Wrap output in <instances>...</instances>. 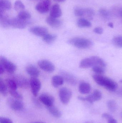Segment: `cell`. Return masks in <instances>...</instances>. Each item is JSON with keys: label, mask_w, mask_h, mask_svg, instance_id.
<instances>
[{"label": "cell", "mask_w": 122, "mask_h": 123, "mask_svg": "<svg viewBox=\"0 0 122 123\" xmlns=\"http://www.w3.org/2000/svg\"><path fill=\"white\" fill-rule=\"evenodd\" d=\"M108 26L111 28H114V24L112 22H110L108 24Z\"/></svg>", "instance_id": "obj_44"}, {"label": "cell", "mask_w": 122, "mask_h": 123, "mask_svg": "<svg viewBox=\"0 0 122 123\" xmlns=\"http://www.w3.org/2000/svg\"><path fill=\"white\" fill-rule=\"evenodd\" d=\"M95 81L100 86L104 87L110 92H115L118 87L117 82L110 78L101 74H95L92 75Z\"/></svg>", "instance_id": "obj_1"}, {"label": "cell", "mask_w": 122, "mask_h": 123, "mask_svg": "<svg viewBox=\"0 0 122 123\" xmlns=\"http://www.w3.org/2000/svg\"><path fill=\"white\" fill-rule=\"evenodd\" d=\"M46 21L51 27L54 29L60 28L62 25L61 21L58 19L57 18H54L51 16L48 17L47 18Z\"/></svg>", "instance_id": "obj_16"}, {"label": "cell", "mask_w": 122, "mask_h": 123, "mask_svg": "<svg viewBox=\"0 0 122 123\" xmlns=\"http://www.w3.org/2000/svg\"><path fill=\"white\" fill-rule=\"evenodd\" d=\"M39 100L47 107L54 105L55 99L52 95L49 94L43 93L40 95L39 97Z\"/></svg>", "instance_id": "obj_11"}, {"label": "cell", "mask_w": 122, "mask_h": 123, "mask_svg": "<svg viewBox=\"0 0 122 123\" xmlns=\"http://www.w3.org/2000/svg\"><path fill=\"white\" fill-rule=\"evenodd\" d=\"M5 70L4 68L3 67V66L0 64V74H3L5 72Z\"/></svg>", "instance_id": "obj_41"}, {"label": "cell", "mask_w": 122, "mask_h": 123, "mask_svg": "<svg viewBox=\"0 0 122 123\" xmlns=\"http://www.w3.org/2000/svg\"><path fill=\"white\" fill-rule=\"evenodd\" d=\"M31 14L26 11H22L19 12L18 15V18L24 20H28L31 18Z\"/></svg>", "instance_id": "obj_30"}, {"label": "cell", "mask_w": 122, "mask_h": 123, "mask_svg": "<svg viewBox=\"0 0 122 123\" xmlns=\"http://www.w3.org/2000/svg\"><path fill=\"white\" fill-rule=\"evenodd\" d=\"M42 123V122H34V123Z\"/></svg>", "instance_id": "obj_46"}, {"label": "cell", "mask_w": 122, "mask_h": 123, "mask_svg": "<svg viewBox=\"0 0 122 123\" xmlns=\"http://www.w3.org/2000/svg\"><path fill=\"white\" fill-rule=\"evenodd\" d=\"M26 70L27 74L31 77L37 78L40 75L39 69L36 66L33 64H30L27 66Z\"/></svg>", "instance_id": "obj_17"}, {"label": "cell", "mask_w": 122, "mask_h": 123, "mask_svg": "<svg viewBox=\"0 0 122 123\" xmlns=\"http://www.w3.org/2000/svg\"><path fill=\"white\" fill-rule=\"evenodd\" d=\"M94 32L96 34L101 35L104 32V29L101 27H97L94 29Z\"/></svg>", "instance_id": "obj_37"}, {"label": "cell", "mask_w": 122, "mask_h": 123, "mask_svg": "<svg viewBox=\"0 0 122 123\" xmlns=\"http://www.w3.org/2000/svg\"><path fill=\"white\" fill-rule=\"evenodd\" d=\"M91 90V86L89 83L82 82L80 84L79 87V91L82 94H89Z\"/></svg>", "instance_id": "obj_18"}, {"label": "cell", "mask_w": 122, "mask_h": 123, "mask_svg": "<svg viewBox=\"0 0 122 123\" xmlns=\"http://www.w3.org/2000/svg\"><path fill=\"white\" fill-rule=\"evenodd\" d=\"M0 92L4 97L7 96L8 94V87L1 77H0Z\"/></svg>", "instance_id": "obj_27"}, {"label": "cell", "mask_w": 122, "mask_h": 123, "mask_svg": "<svg viewBox=\"0 0 122 123\" xmlns=\"http://www.w3.org/2000/svg\"><path fill=\"white\" fill-rule=\"evenodd\" d=\"M11 76H12L11 79L14 80L18 87L21 89H26L30 86L29 81L23 75L16 74Z\"/></svg>", "instance_id": "obj_5"}, {"label": "cell", "mask_w": 122, "mask_h": 123, "mask_svg": "<svg viewBox=\"0 0 122 123\" xmlns=\"http://www.w3.org/2000/svg\"><path fill=\"white\" fill-rule=\"evenodd\" d=\"M55 0L59 1V2H64V1H65L66 0Z\"/></svg>", "instance_id": "obj_45"}, {"label": "cell", "mask_w": 122, "mask_h": 123, "mask_svg": "<svg viewBox=\"0 0 122 123\" xmlns=\"http://www.w3.org/2000/svg\"><path fill=\"white\" fill-rule=\"evenodd\" d=\"M60 74L62 77L64 81L71 86H75L77 83L76 77L72 74L64 71L60 72Z\"/></svg>", "instance_id": "obj_12"}, {"label": "cell", "mask_w": 122, "mask_h": 123, "mask_svg": "<svg viewBox=\"0 0 122 123\" xmlns=\"http://www.w3.org/2000/svg\"><path fill=\"white\" fill-rule=\"evenodd\" d=\"M67 42L69 45L80 49H88L94 45L92 41L84 37H73L69 39Z\"/></svg>", "instance_id": "obj_3"}, {"label": "cell", "mask_w": 122, "mask_h": 123, "mask_svg": "<svg viewBox=\"0 0 122 123\" xmlns=\"http://www.w3.org/2000/svg\"><path fill=\"white\" fill-rule=\"evenodd\" d=\"M108 123H117V120L113 118L108 120Z\"/></svg>", "instance_id": "obj_43"}, {"label": "cell", "mask_w": 122, "mask_h": 123, "mask_svg": "<svg viewBox=\"0 0 122 123\" xmlns=\"http://www.w3.org/2000/svg\"><path fill=\"white\" fill-rule=\"evenodd\" d=\"M112 44L115 47L122 48V37L117 36L114 37L112 40Z\"/></svg>", "instance_id": "obj_29"}, {"label": "cell", "mask_w": 122, "mask_h": 123, "mask_svg": "<svg viewBox=\"0 0 122 123\" xmlns=\"http://www.w3.org/2000/svg\"><path fill=\"white\" fill-rule=\"evenodd\" d=\"M59 97L62 104L66 105L70 102L72 97V91L67 87H62L59 91Z\"/></svg>", "instance_id": "obj_4"}, {"label": "cell", "mask_w": 122, "mask_h": 123, "mask_svg": "<svg viewBox=\"0 0 122 123\" xmlns=\"http://www.w3.org/2000/svg\"></svg>", "instance_id": "obj_49"}, {"label": "cell", "mask_w": 122, "mask_h": 123, "mask_svg": "<svg viewBox=\"0 0 122 123\" xmlns=\"http://www.w3.org/2000/svg\"><path fill=\"white\" fill-rule=\"evenodd\" d=\"M62 15V12L60 6L58 4H55L52 7L50 12V16L55 18L60 17Z\"/></svg>", "instance_id": "obj_19"}, {"label": "cell", "mask_w": 122, "mask_h": 123, "mask_svg": "<svg viewBox=\"0 0 122 123\" xmlns=\"http://www.w3.org/2000/svg\"><path fill=\"white\" fill-rule=\"evenodd\" d=\"M47 110L50 114L53 117L57 118H59L61 117L62 113L54 105L50 107H47Z\"/></svg>", "instance_id": "obj_21"}, {"label": "cell", "mask_w": 122, "mask_h": 123, "mask_svg": "<svg viewBox=\"0 0 122 123\" xmlns=\"http://www.w3.org/2000/svg\"><path fill=\"white\" fill-rule=\"evenodd\" d=\"M33 103L36 105V106L38 107V108H41L42 107V105H41L40 103H39V102L38 101V100H37L36 99H35V98H33Z\"/></svg>", "instance_id": "obj_39"}, {"label": "cell", "mask_w": 122, "mask_h": 123, "mask_svg": "<svg viewBox=\"0 0 122 123\" xmlns=\"http://www.w3.org/2000/svg\"><path fill=\"white\" fill-rule=\"evenodd\" d=\"M92 70L94 72L98 74H103L105 72V67L101 66H95L92 67Z\"/></svg>", "instance_id": "obj_32"}, {"label": "cell", "mask_w": 122, "mask_h": 123, "mask_svg": "<svg viewBox=\"0 0 122 123\" xmlns=\"http://www.w3.org/2000/svg\"><path fill=\"white\" fill-rule=\"evenodd\" d=\"M29 83L32 94L34 97H36L41 88V82L37 77H31Z\"/></svg>", "instance_id": "obj_8"}, {"label": "cell", "mask_w": 122, "mask_h": 123, "mask_svg": "<svg viewBox=\"0 0 122 123\" xmlns=\"http://www.w3.org/2000/svg\"><path fill=\"white\" fill-rule=\"evenodd\" d=\"M120 82L122 84V79L121 80H120Z\"/></svg>", "instance_id": "obj_47"}, {"label": "cell", "mask_w": 122, "mask_h": 123, "mask_svg": "<svg viewBox=\"0 0 122 123\" xmlns=\"http://www.w3.org/2000/svg\"><path fill=\"white\" fill-rule=\"evenodd\" d=\"M117 94L119 97H122V87H121L117 92Z\"/></svg>", "instance_id": "obj_42"}, {"label": "cell", "mask_w": 122, "mask_h": 123, "mask_svg": "<svg viewBox=\"0 0 122 123\" xmlns=\"http://www.w3.org/2000/svg\"><path fill=\"white\" fill-rule=\"evenodd\" d=\"M31 23L28 20H24L18 18H13L9 20L10 27L16 29H25Z\"/></svg>", "instance_id": "obj_6"}, {"label": "cell", "mask_w": 122, "mask_h": 123, "mask_svg": "<svg viewBox=\"0 0 122 123\" xmlns=\"http://www.w3.org/2000/svg\"><path fill=\"white\" fill-rule=\"evenodd\" d=\"M64 81V79L61 75H55L52 79V84L55 88H57L62 86Z\"/></svg>", "instance_id": "obj_20"}, {"label": "cell", "mask_w": 122, "mask_h": 123, "mask_svg": "<svg viewBox=\"0 0 122 123\" xmlns=\"http://www.w3.org/2000/svg\"><path fill=\"white\" fill-rule=\"evenodd\" d=\"M5 83L9 89L16 90L18 87L14 80L11 78L7 79L5 80Z\"/></svg>", "instance_id": "obj_28"}, {"label": "cell", "mask_w": 122, "mask_h": 123, "mask_svg": "<svg viewBox=\"0 0 122 123\" xmlns=\"http://www.w3.org/2000/svg\"><path fill=\"white\" fill-rule=\"evenodd\" d=\"M57 39V36L53 34H48L42 37L43 41L48 44H53Z\"/></svg>", "instance_id": "obj_23"}, {"label": "cell", "mask_w": 122, "mask_h": 123, "mask_svg": "<svg viewBox=\"0 0 122 123\" xmlns=\"http://www.w3.org/2000/svg\"><path fill=\"white\" fill-rule=\"evenodd\" d=\"M106 105L109 110L112 112H114L117 110V103L114 100H108L107 102Z\"/></svg>", "instance_id": "obj_26"}, {"label": "cell", "mask_w": 122, "mask_h": 123, "mask_svg": "<svg viewBox=\"0 0 122 123\" xmlns=\"http://www.w3.org/2000/svg\"><path fill=\"white\" fill-rule=\"evenodd\" d=\"M11 6L9 0H0V13H4L6 10L11 9Z\"/></svg>", "instance_id": "obj_22"}, {"label": "cell", "mask_w": 122, "mask_h": 123, "mask_svg": "<svg viewBox=\"0 0 122 123\" xmlns=\"http://www.w3.org/2000/svg\"><path fill=\"white\" fill-rule=\"evenodd\" d=\"M39 67L43 71L48 73H52L55 70L54 64L49 61L42 60L38 61Z\"/></svg>", "instance_id": "obj_9"}, {"label": "cell", "mask_w": 122, "mask_h": 123, "mask_svg": "<svg viewBox=\"0 0 122 123\" xmlns=\"http://www.w3.org/2000/svg\"><path fill=\"white\" fill-rule=\"evenodd\" d=\"M9 92L13 98L21 100L23 99V96L19 92L16 91V90L9 89Z\"/></svg>", "instance_id": "obj_31"}, {"label": "cell", "mask_w": 122, "mask_h": 123, "mask_svg": "<svg viewBox=\"0 0 122 123\" xmlns=\"http://www.w3.org/2000/svg\"><path fill=\"white\" fill-rule=\"evenodd\" d=\"M14 9L16 11L23 10L25 9V6L23 3L20 0H17L14 3Z\"/></svg>", "instance_id": "obj_33"}, {"label": "cell", "mask_w": 122, "mask_h": 123, "mask_svg": "<svg viewBox=\"0 0 122 123\" xmlns=\"http://www.w3.org/2000/svg\"><path fill=\"white\" fill-rule=\"evenodd\" d=\"M0 64L3 66L6 72L10 74L14 73L17 69L15 64L4 56H1L0 57Z\"/></svg>", "instance_id": "obj_7"}, {"label": "cell", "mask_w": 122, "mask_h": 123, "mask_svg": "<svg viewBox=\"0 0 122 123\" xmlns=\"http://www.w3.org/2000/svg\"><path fill=\"white\" fill-rule=\"evenodd\" d=\"M7 103L11 109L15 111H20L23 109L24 105L21 100L13 98H9Z\"/></svg>", "instance_id": "obj_10"}, {"label": "cell", "mask_w": 122, "mask_h": 123, "mask_svg": "<svg viewBox=\"0 0 122 123\" xmlns=\"http://www.w3.org/2000/svg\"><path fill=\"white\" fill-rule=\"evenodd\" d=\"M99 12L100 14L102 16H103L104 17H106L107 16V12L106 11H105L104 9H101L99 11Z\"/></svg>", "instance_id": "obj_40"}, {"label": "cell", "mask_w": 122, "mask_h": 123, "mask_svg": "<svg viewBox=\"0 0 122 123\" xmlns=\"http://www.w3.org/2000/svg\"><path fill=\"white\" fill-rule=\"evenodd\" d=\"M77 25L80 28L90 27L92 24L89 21L84 18H80L77 21Z\"/></svg>", "instance_id": "obj_25"}, {"label": "cell", "mask_w": 122, "mask_h": 123, "mask_svg": "<svg viewBox=\"0 0 122 123\" xmlns=\"http://www.w3.org/2000/svg\"><path fill=\"white\" fill-rule=\"evenodd\" d=\"M0 123H13L11 119L4 117H0Z\"/></svg>", "instance_id": "obj_36"}, {"label": "cell", "mask_w": 122, "mask_h": 123, "mask_svg": "<svg viewBox=\"0 0 122 123\" xmlns=\"http://www.w3.org/2000/svg\"><path fill=\"white\" fill-rule=\"evenodd\" d=\"M51 2L49 0H44L37 4L36 9L41 14H45L49 11Z\"/></svg>", "instance_id": "obj_14"}, {"label": "cell", "mask_w": 122, "mask_h": 123, "mask_svg": "<svg viewBox=\"0 0 122 123\" xmlns=\"http://www.w3.org/2000/svg\"><path fill=\"white\" fill-rule=\"evenodd\" d=\"M102 117L103 118L106 119L108 121L113 118V117H112V116L109 113H103L102 115Z\"/></svg>", "instance_id": "obj_38"}, {"label": "cell", "mask_w": 122, "mask_h": 123, "mask_svg": "<svg viewBox=\"0 0 122 123\" xmlns=\"http://www.w3.org/2000/svg\"><path fill=\"white\" fill-rule=\"evenodd\" d=\"M74 14L77 17H81L85 14L84 9L80 8H76L74 9Z\"/></svg>", "instance_id": "obj_34"}, {"label": "cell", "mask_w": 122, "mask_h": 123, "mask_svg": "<svg viewBox=\"0 0 122 123\" xmlns=\"http://www.w3.org/2000/svg\"></svg>", "instance_id": "obj_48"}, {"label": "cell", "mask_w": 122, "mask_h": 123, "mask_svg": "<svg viewBox=\"0 0 122 123\" xmlns=\"http://www.w3.org/2000/svg\"><path fill=\"white\" fill-rule=\"evenodd\" d=\"M29 32L37 37H43L48 33V29L44 27L36 26L32 27L29 29Z\"/></svg>", "instance_id": "obj_13"}, {"label": "cell", "mask_w": 122, "mask_h": 123, "mask_svg": "<svg viewBox=\"0 0 122 123\" xmlns=\"http://www.w3.org/2000/svg\"><path fill=\"white\" fill-rule=\"evenodd\" d=\"M102 98V94L100 90L95 89L92 94L85 97V101H87L90 103L99 101Z\"/></svg>", "instance_id": "obj_15"}, {"label": "cell", "mask_w": 122, "mask_h": 123, "mask_svg": "<svg viewBox=\"0 0 122 123\" xmlns=\"http://www.w3.org/2000/svg\"><path fill=\"white\" fill-rule=\"evenodd\" d=\"M9 20L10 19L4 15V13H0V24L1 27L5 29L10 27Z\"/></svg>", "instance_id": "obj_24"}, {"label": "cell", "mask_w": 122, "mask_h": 123, "mask_svg": "<svg viewBox=\"0 0 122 123\" xmlns=\"http://www.w3.org/2000/svg\"><path fill=\"white\" fill-rule=\"evenodd\" d=\"M85 14H86L89 17H91L92 16L95 14V12L91 9L86 8L84 9ZM84 14V15H85Z\"/></svg>", "instance_id": "obj_35"}, {"label": "cell", "mask_w": 122, "mask_h": 123, "mask_svg": "<svg viewBox=\"0 0 122 123\" xmlns=\"http://www.w3.org/2000/svg\"><path fill=\"white\" fill-rule=\"evenodd\" d=\"M96 66H101L105 68L107 65L103 59L96 56L84 58L81 61L79 64L80 67L83 69L88 68Z\"/></svg>", "instance_id": "obj_2"}]
</instances>
